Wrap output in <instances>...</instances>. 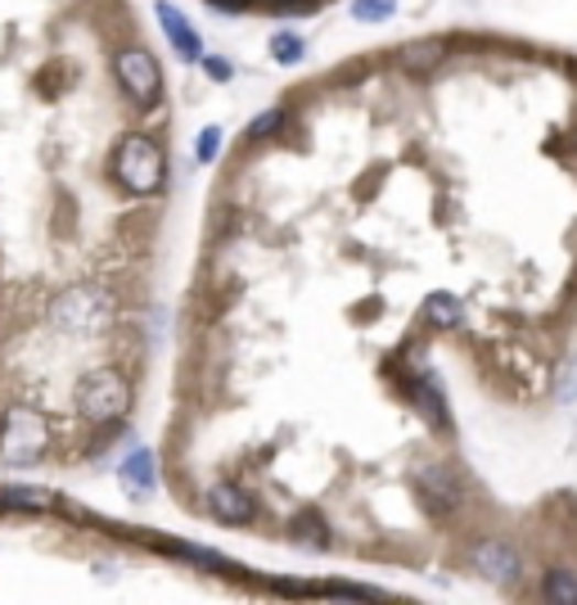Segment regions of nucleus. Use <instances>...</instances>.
Wrapping results in <instances>:
<instances>
[{"mask_svg":"<svg viewBox=\"0 0 577 605\" xmlns=\"http://www.w3.org/2000/svg\"><path fill=\"white\" fill-rule=\"evenodd\" d=\"M113 176L131 195H159L163 181H167V159L150 136L127 131L118 141V150H113Z\"/></svg>","mask_w":577,"mask_h":605,"instance_id":"f257e3e1","label":"nucleus"},{"mask_svg":"<svg viewBox=\"0 0 577 605\" xmlns=\"http://www.w3.org/2000/svg\"><path fill=\"white\" fill-rule=\"evenodd\" d=\"M77 411L90 425H113L131 411V385L118 366H95L77 380Z\"/></svg>","mask_w":577,"mask_h":605,"instance_id":"f03ea898","label":"nucleus"},{"mask_svg":"<svg viewBox=\"0 0 577 605\" xmlns=\"http://www.w3.org/2000/svg\"><path fill=\"white\" fill-rule=\"evenodd\" d=\"M45 447H51V425L36 407L14 402L6 415H0V461L6 465H32Z\"/></svg>","mask_w":577,"mask_h":605,"instance_id":"7ed1b4c3","label":"nucleus"},{"mask_svg":"<svg viewBox=\"0 0 577 605\" xmlns=\"http://www.w3.org/2000/svg\"><path fill=\"white\" fill-rule=\"evenodd\" d=\"M51 321L68 335H105L113 325V294L105 290H64L55 303H51Z\"/></svg>","mask_w":577,"mask_h":605,"instance_id":"20e7f679","label":"nucleus"},{"mask_svg":"<svg viewBox=\"0 0 577 605\" xmlns=\"http://www.w3.org/2000/svg\"><path fill=\"white\" fill-rule=\"evenodd\" d=\"M113 73H118V86L140 109H154L163 100V68H159V60L150 51H144V45H127V51H118Z\"/></svg>","mask_w":577,"mask_h":605,"instance_id":"39448f33","label":"nucleus"},{"mask_svg":"<svg viewBox=\"0 0 577 605\" xmlns=\"http://www.w3.org/2000/svg\"><path fill=\"white\" fill-rule=\"evenodd\" d=\"M411 484H415L420 506L428 510V516H438V520L456 516V510L465 506V484H460L456 471H447V465H420V471L411 475Z\"/></svg>","mask_w":577,"mask_h":605,"instance_id":"423d86ee","label":"nucleus"},{"mask_svg":"<svg viewBox=\"0 0 577 605\" xmlns=\"http://www.w3.org/2000/svg\"><path fill=\"white\" fill-rule=\"evenodd\" d=\"M469 565H473V574H483L488 583H501V587H510V583L519 579V570H523L519 551H514L510 542H501V538H483V542H473V551H469Z\"/></svg>","mask_w":577,"mask_h":605,"instance_id":"0eeeda50","label":"nucleus"},{"mask_svg":"<svg viewBox=\"0 0 577 605\" xmlns=\"http://www.w3.org/2000/svg\"><path fill=\"white\" fill-rule=\"evenodd\" d=\"M118 488L127 493V501L154 497V488H159V461H154L150 447H135V452L118 465Z\"/></svg>","mask_w":577,"mask_h":605,"instance_id":"6e6552de","label":"nucleus"},{"mask_svg":"<svg viewBox=\"0 0 577 605\" xmlns=\"http://www.w3.org/2000/svg\"><path fill=\"white\" fill-rule=\"evenodd\" d=\"M204 501H208V516L217 525H253V516H258V501L239 484H213Z\"/></svg>","mask_w":577,"mask_h":605,"instance_id":"1a4fd4ad","label":"nucleus"},{"mask_svg":"<svg viewBox=\"0 0 577 605\" xmlns=\"http://www.w3.org/2000/svg\"><path fill=\"white\" fill-rule=\"evenodd\" d=\"M406 393H411V407L424 415V421L433 425V430H451V411H447V393H443V385L428 376V370H420V376L406 385Z\"/></svg>","mask_w":577,"mask_h":605,"instance_id":"9d476101","label":"nucleus"},{"mask_svg":"<svg viewBox=\"0 0 577 605\" xmlns=\"http://www.w3.org/2000/svg\"><path fill=\"white\" fill-rule=\"evenodd\" d=\"M159 23H163V32H167V41L176 45V55L185 60V64H195V60H204V41H199V32H195V23H189L172 0H159Z\"/></svg>","mask_w":577,"mask_h":605,"instance_id":"9b49d317","label":"nucleus"},{"mask_svg":"<svg viewBox=\"0 0 577 605\" xmlns=\"http://www.w3.org/2000/svg\"><path fill=\"white\" fill-rule=\"evenodd\" d=\"M443 60H447V45H443V41H411V45H402V51H398V64H402L406 73H415V77L433 73Z\"/></svg>","mask_w":577,"mask_h":605,"instance_id":"f8f14e48","label":"nucleus"},{"mask_svg":"<svg viewBox=\"0 0 577 605\" xmlns=\"http://www.w3.org/2000/svg\"><path fill=\"white\" fill-rule=\"evenodd\" d=\"M288 538H294L298 547H307V551H325L329 529H325V520H320V510H298V516L288 520Z\"/></svg>","mask_w":577,"mask_h":605,"instance_id":"ddd939ff","label":"nucleus"},{"mask_svg":"<svg viewBox=\"0 0 577 605\" xmlns=\"http://www.w3.org/2000/svg\"><path fill=\"white\" fill-rule=\"evenodd\" d=\"M460 316H465V307H460L456 294H428V303H424V321L428 325H438V331H456Z\"/></svg>","mask_w":577,"mask_h":605,"instance_id":"4468645a","label":"nucleus"},{"mask_svg":"<svg viewBox=\"0 0 577 605\" xmlns=\"http://www.w3.org/2000/svg\"><path fill=\"white\" fill-rule=\"evenodd\" d=\"M542 596L555 605H577V574L573 570H551L542 579Z\"/></svg>","mask_w":577,"mask_h":605,"instance_id":"2eb2a0df","label":"nucleus"},{"mask_svg":"<svg viewBox=\"0 0 577 605\" xmlns=\"http://www.w3.org/2000/svg\"><path fill=\"white\" fill-rule=\"evenodd\" d=\"M303 55H307V41L298 36V32H275L271 36V60L275 64H303Z\"/></svg>","mask_w":577,"mask_h":605,"instance_id":"dca6fc26","label":"nucleus"},{"mask_svg":"<svg viewBox=\"0 0 577 605\" xmlns=\"http://www.w3.org/2000/svg\"><path fill=\"white\" fill-rule=\"evenodd\" d=\"M6 493V506L14 510H51L55 506V493H45V488H0Z\"/></svg>","mask_w":577,"mask_h":605,"instance_id":"f3484780","label":"nucleus"},{"mask_svg":"<svg viewBox=\"0 0 577 605\" xmlns=\"http://www.w3.org/2000/svg\"><path fill=\"white\" fill-rule=\"evenodd\" d=\"M398 14V0H352L357 23H389Z\"/></svg>","mask_w":577,"mask_h":605,"instance_id":"a211bd4d","label":"nucleus"},{"mask_svg":"<svg viewBox=\"0 0 577 605\" xmlns=\"http://www.w3.org/2000/svg\"><path fill=\"white\" fill-rule=\"evenodd\" d=\"M176 551L185 555V561H195V565H204V570H230V561H226V555H221V551H204L199 542H181Z\"/></svg>","mask_w":577,"mask_h":605,"instance_id":"6ab92c4d","label":"nucleus"},{"mask_svg":"<svg viewBox=\"0 0 577 605\" xmlns=\"http://www.w3.org/2000/svg\"><path fill=\"white\" fill-rule=\"evenodd\" d=\"M280 122H284V109H266L262 118H253L249 127H244V141L253 145V141H266L271 131H280Z\"/></svg>","mask_w":577,"mask_h":605,"instance_id":"aec40b11","label":"nucleus"},{"mask_svg":"<svg viewBox=\"0 0 577 605\" xmlns=\"http://www.w3.org/2000/svg\"><path fill=\"white\" fill-rule=\"evenodd\" d=\"M221 154V127H204L199 131V163H217Z\"/></svg>","mask_w":577,"mask_h":605,"instance_id":"412c9836","label":"nucleus"},{"mask_svg":"<svg viewBox=\"0 0 577 605\" xmlns=\"http://www.w3.org/2000/svg\"><path fill=\"white\" fill-rule=\"evenodd\" d=\"M204 68H208V77H213V82H230V73H235V68H230V60H221V55H208V60H204Z\"/></svg>","mask_w":577,"mask_h":605,"instance_id":"4be33fe9","label":"nucleus"},{"mask_svg":"<svg viewBox=\"0 0 577 605\" xmlns=\"http://www.w3.org/2000/svg\"><path fill=\"white\" fill-rule=\"evenodd\" d=\"M559 398L568 402V398H577V361L568 366V380H564V389H559Z\"/></svg>","mask_w":577,"mask_h":605,"instance_id":"5701e85b","label":"nucleus"},{"mask_svg":"<svg viewBox=\"0 0 577 605\" xmlns=\"http://www.w3.org/2000/svg\"><path fill=\"white\" fill-rule=\"evenodd\" d=\"M0 506H6V493H0Z\"/></svg>","mask_w":577,"mask_h":605,"instance_id":"b1692460","label":"nucleus"}]
</instances>
